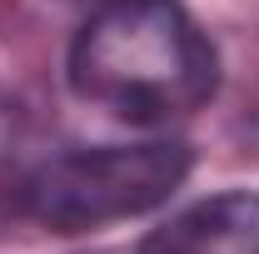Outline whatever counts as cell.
Listing matches in <instances>:
<instances>
[{
  "label": "cell",
  "mask_w": 259,
  "mask_h": 254,
  "mask_svg": "<svg viewBox=\"0 0 259 254\" xmlns=\"http://www.w3.org/2000/svg\"><path fill=\"white\" fill-rule=\"evenodd\" d=\"M140 254H259V194H214L169 215Z\"/></svg>",
  "instance_id": "obj_3"
},
{
  "label": "cell",
  "mask_w": 259,
  "mask_h": 254,
  "mask_svg": "<svg viewBox=\"0 0 259 254\" xmlns=\"http://www.w3.org/2000/svg\"><path fill=\"white\" fill-rule=\"evenodd\" d=\"M75 5H95V10H100V5H115V0H75Z\"/></svg>",
  "instance_id": "obj_4"
},
{
  "label": "cell",
  "mask_w": 259,
  "mask_h": 254,
  "mask_svg": "<svg viewBox=\"0 0 259 254\" xmlns=\"http://www.w3.org/2000/svg\"><path fill=\"white\" fill-rule=\"evenodd\" d=\"M185 175H190V150L175 140L100 145V150H70L45 159L20 194L30 220L60 234H80L164 204L185 185Z\"/></svg>",
  "instance_id": "obj_2"
},
{
  "label": "cell",
  "mask_w": 259,
  "mask_h": 254,
  "mask_svg": "<svg viewBox=\"0 0 259 254\" xmlns=\"http://www.w3.org/2000/svg\"><path fill=\"white\" fill-rule=\"evenodd\" d=\"M70 85L115 120L164 125L214 95L220 55L175 0H115L75 35Z\"/></svg>",
  "instance_id": "obj_1"
}]
</instances>
